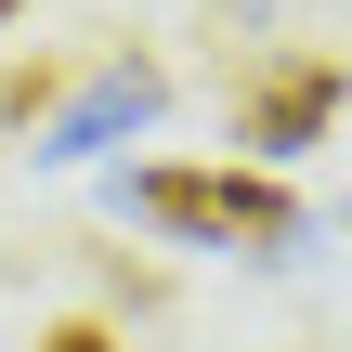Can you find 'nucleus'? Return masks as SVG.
Wrapping results in <instances>:
<instances>
[{
  "label": "nucleus",
  "mask_w": 352,
  "mask_h": 352,
  "mask_svg": "<svg viewBox=\"0 0 352 352\" xmlns=\"http://www.w3.org/2000/svg\"><path fill=\"white\" fill-rule=\"evenodd\" d=\"M52 104H65V65H13V78H0V118H13V131L52 118Z\"/></svg>",
  "instance_id": "nucleus-4"
},
{
  "label": "nucleus",
  "mask_w": 352,
  "mask_h": 352,
  "mask_svg": "<svg viewBox=\"0 0 352 352\" xmlns=\"http://www.w3.org/2000/svg\"><path fill=\"white\" fill-rule=\"evenodd\" d=\"M118 209L157 222V235H196V248H261V261L300 235V196L274 170H131Z\"/></svg>",
  "instance_id": "nucleus-1"
},
{
  "label": "nucleus",
  "mask_w": 352,
  "mask_h": 352,
  "mask_svg": "<svg viewBox=\"0 0 352 352\" xmlns=\"http://www.w3.org/2000/svg\"><path fill=\"white\" fill-rule=\"evenodd\" d=\"M340 52H274L261 78H248V104H235V144L248 157H300V144H327L340 131Z\"/></svg>",
  "instance_id": "nucleus-3"
},
{
  "label": "nucleus",
  "mask_w": 352,
  "mask_h": 352,
  "mask_svg": "<svg viewBox=\"0 0 352 352\" xmlns=\"http://www.w3.org/2000/svg\"><path fill=\"white\" fill-rule=\"evenodd\" d=\"M157 104H170L157 52H104V65H91V78H78V91L39 118V157H52V170H91V157H104V144H131Z\"/></svg>",
  "instance_id": "nucleus-2"
},
{
  "label": "nucleus",
  "mask_w": 352,
  "mask_h": 352,
  "mask_svg": "<svg viewBox=\"0 0 352 352\" xmlns=\"http://www.w3.org/2000/svg\"><path fill=\"white\" fill-rule=\"evenodd\" d=\"M13 13H26V0H0V26H13Z\"/></svg>",
  "instance_id": "nucleus-6"
},
{
  "label": "nucleus",
  "mask_w": 352,
  "mask_h": 352,
  "mask_svg": "<svg viewBox=\"0 0 352 352\" xmlns=\"http://www.w3.org/2000/svg\"><path fill=\"white\" fill-rule=\"evenodd\" d=\"M39 352H131V340H118V327H91V314H65V327H52Z\"/></svg>",
  "instance_id": "nucleus-5"
}]
</instances>
